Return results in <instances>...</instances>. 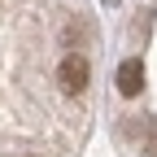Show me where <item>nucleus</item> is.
Segmentation results:
<instances>
[{
    "label": "nucleus",
    "mask_w": 157,
    "mask_h": 157,
    "mask_svg": "<svg viewBox=\"0 0 157 157\" xmlns=\"http://www.w3.org/2000/svg\"><path fill=\"white\" fill-rule=\"evenodd\" d=\"M87 78H92V66H87V57H83V52L61 57V66H57V83H61V92L83 96V92H87Z\"/></svg>",
    "instance_id": "obj_1"
},
{
    "label": "nucleus",
    "mask_w": 157,
    "mask_h": 157,
    "mask_svg": "<svg viewBox=\"0 0 157 157\" xmlns=\"http://www.w3.org/2000/svg\"><path fill=\"white\" fill-rule=\"evenodd\" d=\"M118 92L122 96H140L144 92V61L140 57H127V61L118 66Z\"/></svg>",
    "instance_id": "obj_2"
}]
</instances>
